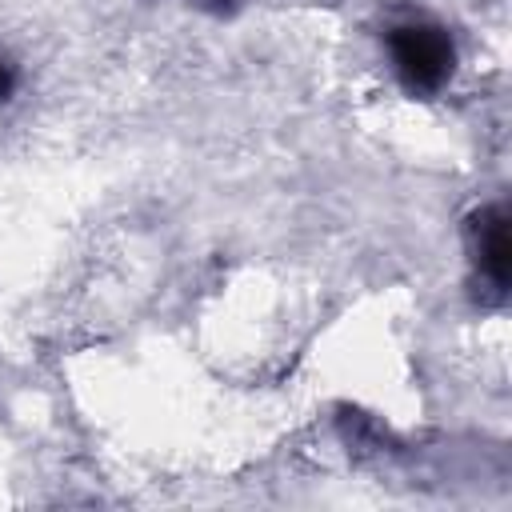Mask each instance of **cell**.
I'll list each match as a JSON object with an SVG mask.
<instances>
[{
	"label": "cell",
	"mask_w": 512,
	"mask_h": 512,
	"mask_svg": "<svg viewBox=\"0 0 512 512\" xmlns=\"http://www.w3.org/2000/svg\"><path fill=\"white\" fill-rule=\"evenodd\" d=\"M188 4H196V8H204V12H216V16H224V12L240 8L244 0H188Z\"/></svg>",
	"instance_id": "277c9868"
},
{
	"label": "cell",
	"mask_w": 512,
	"mask_h": 512,
	"mask_svg": "<svg viewBox=\"0 0 512 512\" xmlns=\"http://www.w3.org/2000/svg\"><path fill=\"white\" fill-rule=\"evenodd\" d=\"M464 244L472 260V284L476 300L484 308L504 304L508 280H512V232H508V208L504 204H484L468 216L464 224Z\"/></svg>",
	"instance_id": "7a4b0ae2"
},
{
	"label": "cell",
	"mask_w": 512,
	"mask_h": 512,
	"mask_svg": "<svg viewBox=\"0 0 512 512\" xmlns=\"http://www.w3.org/2000/svg\"><path fill=\"white\" fill-rule=\"evenodd\" d=\"M392 72L412 96H436L456 72V44L444 24L428 16H408L388 28Z\"/></svg>",
	"instance_id": "6da1fadb"
},
{
	"label": "cell",
	"mask_w": 512,
	"mask_h": 512,
	"mask_svg": "<svg viewBox=\"0 0 512 512\" xmlns=\"http://www.w3.org/2000/svg\"><path fill=\"white\" fill-rule=\"evenodd\" d=\"M16 92V64L8 56H0V104Z\"/></svg>",
	"instance_id": "3957f363"
}]
</instances>
